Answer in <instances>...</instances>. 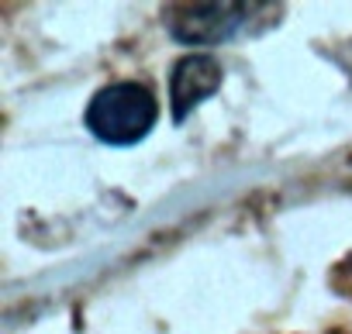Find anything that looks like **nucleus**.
<instances>
[{"label":"nucleus","instance_id":"obj_3","mask_svg":"<svg viewBox=\"0 0 352 334\" xmlns=\"http://www.w3.org/2000/svg\"><path fill=\"white\" fill-rule=\"evenodd\" d=\"M221 80H225V69H221V62L214 56H208V52L184 56L169 73V110H173V121L176 124L187 121L194 114V107H201L208 97H214L221 90Z\"/></svg>","mask_w":352,"mask_h":334},{"label":"nucleus","instance_id":"obj_2","mask_svg":"<svg viewBox=\"0 0 352 334\" xmlns=\"http://www.w3.org/2000/svg\"><path fill=\"white\" fill-rule=\"evenodd\" d=\"M259 4H184L166 18L169 35L180 45H221L235 38Z\"/></svg>","mask_w":352,"mask_h":334},{"label":"nucleus","instance_id":"obj_1","mask_svg":"<svg viewBox=\"0 0 352 334\" xmlns=\"http://www.w3.org/2000/svg\"><path fill=\"white\" fill-rule=\"evenodd\" d=\"M155 121H159V100L145 83L135 80H118L100 86L83 110L87 131L111 148L138 145L142 138H148Z\"/></svg>","mask_w":352,"mask_h":334}]
</instances>
